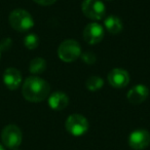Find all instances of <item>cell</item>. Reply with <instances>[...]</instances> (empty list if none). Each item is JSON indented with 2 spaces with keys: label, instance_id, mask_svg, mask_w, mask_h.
<instances>
[{
  "label": "cell",
  "instance_id": "cell-4",
  "mask_svg": "<svg viewBox=\"0 0 150 150\" xmlns=\"http://www.w3.org/2000/svg\"><path fill=\"white\" fill-rule=\"evenodd\" d=\"M65 127L69 134L75 137H79L88 132V121L83 115L75 113L68 116L65 122Z\"/></svg>",
  "mask_w": 150,
  "mask_h": 150
},
{
  "label": "cell",
  "instance_id": "cell-16",
  "mask_svg": "<svg viewBox=\"0 0 150 150\" xmlns=\"http://www.w3.org/2000/svg\"><path fill=\"white\" fill-rule=\"evenodd\" d=\"M24 44L28 50H35L39 44V38L35 34H28L24 38Z\"/></svg>",
  "mask_w": 150,
  "mask_h": 150
},
{
  "label": "cell",
  "instance_id": "cell-20",
  "mask_svg": "<svg viewBox=\"0 0 150 150\" xmlns=\"http://www.w3.org/2000/svg\"><path fill=\"white\" fill-rule=\"evenodd\" d=\"M0 150H5V149H4V147H3V146L1 145V144H0Z\"/></svg>",
  "mask_w": 150,
  "mask_h": 150
},
{
  "label": "cell",
  "instance_id": "cell-3",
  "mask_svg": "<svg viewBox=\"0 0 150 150\" xmlns=\"http://www.w3.org/2000/svg\"><path fill=\"white\" fill-rule=\"evenodd\" d=\"M58 56L63 62L71 63L81 56L80 44L74 39H66L59 45Z\"/></svg>",
  "mask_w": 150,
  "mask_h": 150
},
{
  "label": "cell",
  "instance_id": "cell-9",
  "mask_svg": "<svg viewBox=\"0 0 150 150\" xmlns=\"http://www.w3.org/2000/svg\"><path fill=\"white\" fill-rule=\"evenodd\" d=\"M104 37V29L98 23H90L83 30V39L88 44H97Z\"/></svg>",
  "mask_w": 150,
  "mask_h": 150
},
{
  "label": "cell",
  "instance_id": "cell-7",
  "mask_svg": "<svg viewBox=\"0 0 150 150\" xmlns=\"http://www.w3.org/2000/svg\"><path fill=\"white\" fill-rule=\"evenodd\" d=\"M150 144V133L146 129H139L132 132L129 137V145L134 150H143Z\"/></svg>",
  "mask_w": 150,
  "mask_h": 150
},
{
  "label": "cell",
  "instance_id": "cell-1",
  "mask_svg": "<svg viewBox=\"0 0 150 150\" xmlns=\"http://www.w3.org/2000/svg\"><path fill=\"white\" fill-rule=\"evenodd\" d=\"M50 86L47 82L38 76H30L24 81L22 94L29 102H42L48 97Z\"/></svg>",
  "mask_w": 150,
  "mask_h": 150
},
{
  "label": "cell",
  "instance_id": "cell-17",
  "mask_svg": "<svg viewBox=\"0 0 150 150\" xmlns=\"http://www.w3.org/2000/svg\"><path fill=\"white\" fill-rule=\"evenodd\" d=\"M80 57H81L82 61H83L84 63H86L88 65H93V64H95V63H96V61H97L96 54H93V52H83V54H82Z\"/></svg>",
  "mask_w": 150,
  "mask_h": 150
},
{
  "label": "cell",
  "instance_id": "cell-5",
  "mask_svg": "<svg viewBox=\"0 0 150 150\" xmlns=\"http://www.w3.org/2000/svg\"><path fill=\"white\" fill-rule=\"evenodd\" d=\"M1 139L4 144L9 149H17L22 143L23 134L19 127L16 125H8L2 129Z\"/></svg>",
  "mask_w": 150,
  "mask_h": 150
},
{
  "label": "cell",
  "instance_id": "cell-2",
  "mask_svg": "<svg viewBox=\"0 0 150 150\" xmlns=\"http://www.w3.org/2000/svg\"><path fill=\"white\" fill-rule=\"evenodd\" d=\"M8 21L13 29L18 32H27L34 26V20L32 16L27 11L21 8L11 11Z\"/></svg>",
  "mask_w": 150,
  "mask_h": 150
},
{
  "label": "cell",
  "instance_id": "cell-6",
  "mask_svg": "<svg viewBox=\"0 0 150 150\" xmlns=\"http://www.w3.org/2000/svg\"><path fill=\"white\" fill-rule=\"evenodd\" d=\"M81 9L86 18L94 21H100L106 13L104 3L101 0H84L81 4Z\"/></svg>",
  "mask_w": 150,
  "mask_h": 150
},
{
  "label": "cell",
  "instance_id": "cell-22",
  "mask_svg": "<svg viewBox=\"0 0 150 150\" xmlns=\"http://www.w3.org/2000/svg\"><path fill=\"white\" fill-rule=\"evenodd\" d=\"M0 57H1V52H0Z\"/></svg>",
  "mask_w": 150,
  "mask_h": 150
},
{
  "label": "cell",
  "instance_id": "cell-23",
  "mask_svg": "<svg viewBox=\"0 0 150 150\" xmlns=\"http://www.w3.org/2000/svg\"><path fill=\"white\" fill-rule=\"evenodd\" d=\"M15 150H18V149H15Z\"/></svg>",
  "mask_w": 150,
  "mask_h": 150
},
{
  "label": "cell",
  "instance_id": "cell-19",
  "mask_svg": "<svg viewBox=\"0 0 150 150\" xmlns=\"http://www.w3.org/2000/svg\"><path fill=\"white\" fill-rule=\"evenodd\" d=\"M33 1L37 4L42 5V6H50V5L54 4L57 0H33Z\"/></svg>",
  "mask_w": 150,
  "mask_h": 150
},
{
  "label": "cell",
  "instance_id": "cell-13",
  "mask_svg": "<svg viewBox=\"0 0 150 150\" xmlns=\"http://www.w3.org/2000/svg\"><path fill=\"white\" fill-rule=\"evenodd\" d=\"M104 25L106 27L107 31L111 34H118L122 31V22L119 18L111 15L107 17L104 21Z\"/></svg>",
  "mask_w": 150,
  "mask_h": 150
},
{
  "label": "cell",
  "instance_id": "cell-8",
  "mask_svg": "<svg viewBox=\"0 0 150 150\" xmlns=\"http://www.w3.org/2000/svg\"><path fill=\"white\" fill-rule=\"evenodd\" d=\"M109 84L114 88H123L129 84V75L127 71L120 68L112 69L107 76Z\"/></svg>",
  "mask_w": 150,
  "mask_h": 150
},
{
  "label": "cell",
  "instance_id": "cell-15",
  "mask_svg": "<svg viewBox=\"0 0 150 150\" xmlns=\"http://www.w3.org/2000/svg\"><path fill=\"white\" fill-rule=\"evenodd\" d=\"M103 86H104V81L99 76H91L86 81V88L90 92H97V91L101 90Z\"/></svg>",
  "mask_w": 150,
  "mask_h": 150
},
{
  "label": "cell",
  "instance_id": "cell-14",
  "mask_svg": "<svg viewBox=\"0 0 150 150\" xmlns=\"http://www.w3.org/2000/svg\"><path fill=\"white\" fill-rule=\"evenodd\" d=\"M46 69V61L44 59L40 58H35L30 62L29 65V71L34 75L41 74L42 72H44V70Z\"/></svg>",
  "mask_w": 150,
  "mask_h": 150
},
{
  "label": "cell",
  "instance_id": "cell-18",
  "mask_svg": "<svg viewBox=\"0 0 150 150\" xmlns=\"http://www.w3.org/2000/svg\"><path fill=\"white\" fill-rule=\"evenodd\" d=\"M11 46V38H5V39L1 40L0 42V52L2 50H9Z\"/></svg>",
  "mask_w": 150,
  "mask_h": 150
},
{
  "label": "cell",
  "instance_id": "cell-11",
  "mask_svg": "<svg viewBox=\"0 0 150 150\" xmlns=\"http://www.w3.org/2000/svg\"><path fill=\"white\" fill-rule=\"evenodd\" d=\"M3 82L11 91H16L22 82V74L16 68H7L3 74Z\"/></svg>",
  "mask_w": 150,
  "mask_h": 150
},
{
  "label": "cell",
  "instance_id": "cell-10",
  "mask_svg": "<svg viewBox=\"0 0 150 150\" xmlns=\"http://www.w3.org/2000/svg\"><path fill=\"white\" fill-rule=\"evenodd\" d=\"M149 96V90L146 86L138 84L132 88L127 95V99L131 104L139 105L143 103Z\"/></svg>",
  "mask_w": 150,
  "mask_h": 150
},
{
  "label": "cell",
  "instance_id": "cell-12",
  "mask_svg": "<svg viewBox=\"0 0 150 150\" xmlns=\"http://www.w3.org/2000/svg\"><path fill=\"white\" fill-rule=\"evenodd\" d=\"M69 104V98L62 92H54L48 97V105L52 109L60 111L65 109Z\"/></svg>",
  "mask_w": 150,
  "mask_h": 150
},
{
  "label": "cell",
  "instance_id": "cell-21",
  "mask_svg": "<svg viewBox=\"0 0 150 150\" xmlns=\"http://www.w3.org/2000/svg\"><path fill=\"white\" fill-rule=\"evenodd\" d=\"M106 1H111V0H106Z\"/></svg>",
  "mask_w": 150,
  "mask_h": 150
}]
</instances>
